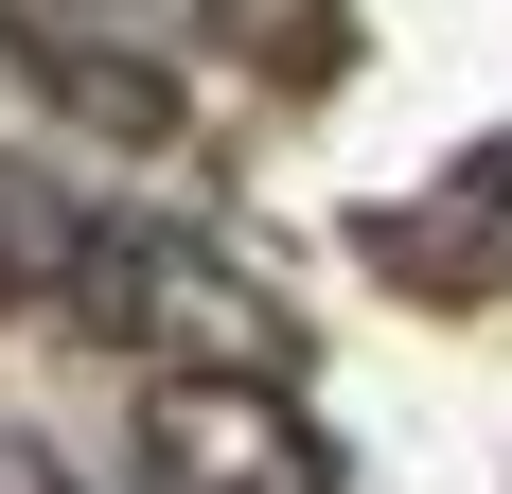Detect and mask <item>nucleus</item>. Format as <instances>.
Here are the masks:
<instances>
[{
    "instance_id": "f257e3e1",
    "label": "nucleus",
    "mask_w": 512,
    "mask_h": 494,
    "mask_svg": "<svg viewBox=\"0 0 512 494\" xmlns=\"http://www.w3.org/2000/svg\"><path fill=\"white\" fill-rule=\"evenodd\" d=\"M142 459H159V494H336V459L283 406V371H159Z\"/></svg>"
},
{
    "instance_id": "f03ea898",
    "label": "nucleus",
    "mask_w": 512,
    "mask_h": 494,
    "mask_svg": "<svg viewBox=\"0 0 512 494\" xmlns=\"http://www.w3.org/2000/svg\"><path fill=\"white\" fill-rule=\"evenodd\" d=\"M407 265H442V283H512V142L442 195V230H407Z\"/></svg>"
},
{
    "instance_id": "7ed1b4c3",
    "label": "nucleus",
    "mask_w": 512,
    "mask_h": 494,
    "mask_svg": "<svg viewBox=\"0 0 512 494\" xmlns=\"http://www.w3.org/2000/svg\"><path fill=\"white\" fill-rule=\"evenodd\" d=\"M0 494H53V459H0Z\"/></svg>"
}]
</instances>
